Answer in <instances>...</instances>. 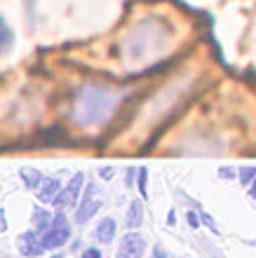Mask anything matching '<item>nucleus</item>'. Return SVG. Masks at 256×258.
Returning a JSON list of instances; mask_svg holds the SVG:
<instances>
[{"label": "nucleus", "mask_w": 256, "mask_h": 258, "mask_svg": "<svg viewBox=\"0 0 256 258\" xmlns=\"http://www.w3.org/2000/svg\"><path fill=\"white\" fill-rule=\"evenodd\" d=\"M94 237L99 239L101 244H108V242L115 237V221L113 218H104L101 223H99V228L94 230Z\"/></svg>", "instance_id": "nucleus-9"}, {"label": "nucleus", "mask_w": 256, "mask_h": 258, "mask_svg": "<svg viewBox=\"0 0 256 258\" xmlns=\"http://www.w3.org/2000/svg\"><path fill=\"white\" fill-rule=\"evenodd\" d=\"M14 42V33L12 28L5 24V19L0 17V54H5V52H10V47H12Z\"/></svg>", "instance_id": "nucleus-11"}, {"label": "nucleus", "mask_w": 256, "mask_h": 258, "mask_svg": "<svg viewBox=\"0 0 256 258\" xmlns=\"http://www.w3.org/2000/svg\"><path fill=\"white\" fill-rule=\"evenodd\" d=\"M52 221H54V216L47 209H40V207L33 209V225H35V232H38V235H45V232L49 230Z\"/></svg>", "instance_id": "nucleus-8"}, {"label": "nucleus", "mask_w": 256, "mask_h": 258, "mask_svg": "<svg viewBox=\"0 0 256 258\" xmlns=\"http://www.w3.org/2000/svg\"><path fill=\"white\" fill-rule=\"evenodd\" d=\"M7 230V218H5V209H0V232Z\"/></svg>", "instance_id": "nucleus-20"}, {"label": "nucleus", "mask_w": 256, "mask_h": 258, "mask_svg": "<svg viewBox=\"0 0 256 258\" xmlns=\"http://www.w3.org/2000/svg\"><path fill=\"white\" fill-rule=\"evenodd\" d=\"M146 178H148V171L141 167V169H139V195H141L143 200L148 197V190H146Z\"/></svg>", "instance_id": "nucleus-14"}, {"label": "nucleus", "mask_w": 256, "mask_h": 258, "mask_svg": "<svg viewBox=\"0 0 256 258\" xmlns=\"http://www.w3.org/2000/svg\"><path fill=\"white\" fill-rule=\"evenodd\" d=\"M186 221H188V225L195 230V228H200V221H202V218L197 216L195 211H188V214H186Z\"/></svg>", "instance_id": "nucleus-15"}, {"label": "nucleus", "mask_w": 256, "mask_h": 258, "mask_svg": "<svg viewBox=\"0 0 256 258\" xmlns=\"http://www.w3.org/2000/svg\"><path fill=\"white\" fill-rule=\"evenodd\" d=\"M19 251L24 253V256H40L42 251H45V246H42V242H40V235L35 230H28V232H24V235H19Z\"/></svg>", "instance_id": "nucleus-6"}, {"label": "nucleus", "mask_w": 256, "mask_h": 258, "mask_svg": "<svg viewBox=\"0 0 256 258\" xmlns=\"http://www.w3.org/2000/svg\"><path fill=\"white\" fill-rule=\"evenodd\" d=\"M101 209V195H99V185L87 183V188L82 190L80 207L75 209V223H87L96 211Z\"/></svg>", "instance_id": "nucleus-3"}, {"label": "nucleus", "mask_w": 256, "mask_h": 258, "mask_svg": "<svg viewBox=\"0 0 256 258\" xmlns=\"http://www.w3.org/2000/svg\"><path fill=\"white\" fill-rule=\"evenodd\" d=\"M141 223H143V204L134 200V202L129 204V211H127V228L129 230H136Z\"/></svg>", "instance_id": "nucleus-10"}, {"label": "nucleus", "mask_w": 256, "mask_h": 258, "mask_svg": "<svg viewBox=\"0 0 256 258\" xmlns=\"http://www.w3.org/2000/svg\"><path fill=\"white\" fill-rule=\"evenodd\" d=\"M118 103V94L108 92L106 87H94L87 85L82 87L75 96V108H73V120L82 127L89 124H99L108 117V113L113 110V106Z\"/></svg>", "instance_id": "nucleus-1"}, {"label": "nucleus", "mask_w": 256, "mask_h": 258, "mask_svg": "<svg viewBox=\"0 0 256 258\" xmlns=\"http://www.w3.org/2000/svg\"><path fill=\"white\" fill-rule=\"evenodd\" d=\"M99 174H101V178H106L108 181V178H113V167H104Z\"/></svg>", "instance_id": "nucleus-19"}, {"label": "nucleus", "mask_w": 256, "mask_h": 258, "mask_svg": "<svg viewBox=\"0 0 256 258\" xmlns=\"http://www.w3.org/2000/svg\"><path fill=\"white\" fill-rule=\"evenodd\" d=\"M249 195H251V200H256V178L251 181V185H249Z\"/></svg>", "instance_id": "nucleus-22"}, {"label": "nucleus", "mask_w": 256, "mask_h": 258, "mask_svg": "<svg viewBox=\"0 0 256 258\" xmlns=\"http://www.w3.org/2000/svg\"><path fill=\"white\" fill-rule=\"evenodd\" d=\"M200 218H202V223H204V225H209V228H212L214 232H219V228H214V218L209 216V214H202Z\"/></svg>", "instance_id": "nucleus-17"}, {"label": "nucleus", "mask_w": 256, "mask_h": 258, "mask_svg": "<svg viewBox=\"0 0 256 258\" xmlns=\"http://www.w3.org/2000/svg\"><path fill=\"white\" fill-rule=\"evenodd\" d=\"M82 183H85V174L82 171H78V174H73L71 176V181H68L66 188H61L59 195L54 197V207H59V209H71V207H75V200L80 197V188Z\"/></svg>", "instance_id": "nucleus-4"}, {"label": "nucleus", "mask_w": 256, "mask_h": 258, "mask_svg": "<svg viewBox=\"0 0 256 258\" xmlns=\"http://www.w3.org/2000/svg\"><path fill=\"white\" fill-rule=\"evenodd\" d=\"M146 251V242L139 232H127L125 237L120 239V246H118V258H141Z\"/></svg>", "instance_id": "nucleus-5"}, {"label": "nucleus", "mask_w": 256, "mask_h": 258, "mask_svg": "<svg viewBox=\"0 0 256 258\" xmlns=\"http://www.w3.org/2000/svg\"><path fill=\"white\" fill-rule=\"evenodd\" d=\"M219 176H221V178H235L237 171L230 169V167H221V169H219Z\"/></svg>", "instance_id": "nucleus-16"}, {"label": "nucleus", "mask_w": 256, "mask_h": 258, "mask_svg": "<svg viewBox=\"0 0 256 258\" xmlns=\"http://www.w3.org/2000/svg\"><path fill=\"white\" fill-rule=\"evenodd\" d=\"M174 223H176V214H174V209H172L167 214V225H174Z\"/></svg>", "instance_id": "nucleus-21"}, {"label": "nucleus", "mask_w": 256, "mask_h": 258, "mask_svg": "<svg viewBox=\"0 0 256 258\" xmlns=\"http://www.w3.org/2000/svg\"><path fill=\"white\" fill-rule=\"evenodd\" d=\"M19 178L24 181V185H26L28 190H33V188H38V185L42 183V174L40 171H35V169H21Z\"/></svg>", "instance_id": "nucleus-12"}, {"label": "nucleus", "mask_w": 256, "mask_h": 258, "mask_svg": "<svg viewBox=\"0 0 256 258\" xmlns=\"http://www.w3.org/2000/svg\"><path fill=\"white\" fill-rule=\"evenodd\" d=\"M82 258H101V251L99 249H87V251L82 253Z\"/></svg>", "instance_id": "nucleus-18"}, {"label": "nucleus", "mask_w": 256, "mask_h": 258, "mask_svg": "<svg viewBox=\"0 0 256 258\" xmlns=\"http://www.w3.org/2000/svg\"><path fill=\"white\" fill-rule=\"evenodd\" d=\"M59 190H61V183L57 178L52 176L42 178V183L38 185V200L40 202H54V197L59 195Z\"/></svg>", "instance_id": "nucleus-7"}, {"label": "nucleus", "mask_w": 256, "mask_h": 258, "mask_svg": "<svg viewBox=\"0 0 256 258\" xmlns=\"http://www.w3.org/2000/svg\"><path fill=\"white\" fill-rule=\"evenodd\" d=\"M237 176H240V183L242 185H249V181L256 178V167H242V169L237 171Z\"/></svg>", "instance_id": "nucleus-13"}, {"label": "nucleus", "mask_w": 256, "mask_h": 258, "mask_svg": "<svg viewBox=\"0 0 256 258\" xmlns=\"http://www.w3.org/2000/svg\"><path fill=\"white\" fill-rule=\"evenodd\" d=\"M71 237V228H68V221L64 216V211H57L54 214V221L49 225V230L45 235H40V242L45 249H57V246H64Z\"/></svg>", "instance_id": "nucleus-2"}]
</instances>
